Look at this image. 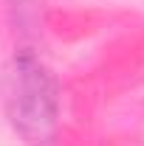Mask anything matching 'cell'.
<instances>
[{
  "label": "cell",
  "instance_id": "1",
  "mask_svg": "<svg viewBox=\"0 0 144 146\" xmlns=\"http://www.w3.org/2000/svg\"><path fill=\"white\" fill-rule=\"evenodd\" d=\"M6 107L11 127L28 143H48L57 129V82L28 51H20L6 76Z\"/></svg>",
  "mask_w": 144,
  "mask_h": 146
}]
</instances>
